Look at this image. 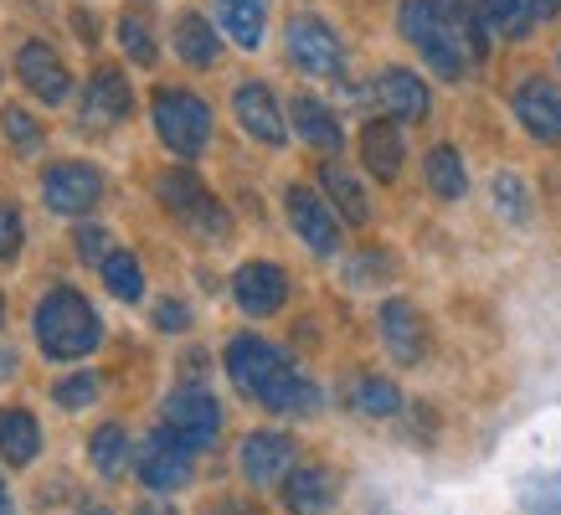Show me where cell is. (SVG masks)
<instances>
[{"instance_id": "6da1fadb", "label": "cell", "mask_w": 561, "mask_h": 515, "mask_svg": "<svg viewBox=\"0 0 561 515\" xmlns=\"http://www.w3.org/2000/svg\"><path fill=\"white\" fill-rule=\"evenodd\" d=\"M227 377L242 397H253L257 408L268 412H314L320 408V392L314 381L294 371V360L278 351V345L257 341V335H238L227 345Z\"/></svg>"}, {"instance_id": "7a4b0ae2", "label": "cell", "mask_w": 561, "mask_h": 515, "mask_svg": "<svg viewBox=\"0 0 561 515\" xmlns=\"http://www.w3.org/2000/svg\"><path fill=\"white\" fill-rule=\"evenodd\" d=\"M99 341H103L99 309L88 305L78 289H51L36 305V345L51 360H78L88 351H99Z\"/></svg>"}, {"instance_id": "1f68e13d", "label": "cell", "mask_w": 561, "mask_h": 515, "mask_svg": "<svg viewBox=\"0 0 561 515\" xmlns=\"http://www.w3.org/2000/svg\"><path fill=\"white\" fill-rule=\"evenodd\" d=\"M119 42H124V52L135 57L139 68H150V62H154V42H150V32H145V21H139V16H124L119 21Z\"/></svg>"}, {"instance_id": "484cf974", "label": "cell", "mask_w": 561, "mask_h": 515, "mask_svg": "<svg viewBox=\"0 0 561 515\" xmlns=\"http://www.w3.org/2000/svg\"><path fill=\"white\" fill-rule=\"evenodd\" d=\"M479 16L500 36H526L536 11H530V0H479Z\"/></svg>"}, {"instance_id": "9c48e42d", "label": "cell", "mask_w": 561, "mask_h": 515, "mask_svg": "<svg viewBox=\"0 0 561 515\" xmlns=\"http://www.w3.org/2000/svg\"><path fill=\"white\" fill-rule=\"evenodd\" d=\"M284 211H289L294 232H299V238L309 242V253L330 258L335 248H341V227H335L330 206H324L309 186H289V196H284Z\"/></svg>"}, {"instance_id": "d6986e66", "label": "cell", "mask_w": 561, "mask_h": 515, "mask_svg": "<svg viewBox=\"0 0 561 515\" xmlns=\"http://www.w3.org/2000/svg\"><path fill=\"white\" fill-rule=\"evenodd\" d=\"M360 160L376 181H397L402 171V135H397V119H371L360 129Z\"/></svg>"}, {"instance_id": "f35d334b", "label": "cell", "mask_w": 561, "mask_h": 515, "mask_svg": "<svg viewBox=\"0 0 561 515\" xmlns=\"http://www.w3.org/2000/svg\"><path fill=\"white\" fill-rule=\"evenodd\" d=\"M11 371H16V356H11V351H0V377H11Z\"/></svg>"}, {"instance_id": "8fae6325", "label": "cell", "mask_w": 561, "mask_h": 515, "mask_svg": "<svg viewBox=\"0 0 561 515\" xmlns=\"http://www.w3.org/2000/svg\"><path fill=\"white\" fill-rule=\"evenodd\" d=\"M515 114L541 145H561V88L551 78H526L515 88Z\"/></svg>"}, {"instance_id": "277c9868", "label": "cell", "mask_w": 561, "mask_h": 515, "mask_svg": "<svg viewBox=\"0 0 561 515\" xmlns=\"http://www.w3.org/2000/svg\"><path fill=\"white\" fill-rule=\"evenodd\" d=\"M191 454L196 448L181 438V433L160 428L150 433L135 454V469H139V484H150L154 495H171V490H186L191 484Z\"/></svg>"}, {"instance_id": "3957f363", "label": "cell", "mask_w": 561, "mask_h": 515, "mask_svg": "<svg viewBox=\"0 0 561 515\" xmlns=\"http://www.w3.org/2000/svg\"><path fill=\"white\" fill-rule=\"evenodd\" d=\"M150 119H154V135L165 139L171 154H181V160L202 154L206 139H211V108L196 93H186V88H154Z\"/></svg>"}, {"instance_id": "d590c367", "label": "cell", "mask_w": 561, "mask_h": 515, "mask_svg": "<svg viewBox=\"0 0 561 515\" xmlns=\"http://www.w3.org/2000/svg\"><path fill=\"white\" fill-rule=\"evenodd\" d=\"M21 238H26V227H21V211H16V206L0 202V263L21 253Z\"/></svg>"}, {"instance_id": "8d00e7d4", "label": "cell", "mask_w": 561, "mask_h": 515, "mask_svg": "<svg viewBox=\"0 0 561 515\" xmlns=\"http://www.w3.org/2000/svg\"><path fill=\"white\" fill-rule=\"evenodd\" d=\"M154 325H160V330H186L191 325L186 305H181V299H165V305L154 309Z\"/></svg>"}, {"instance_id": "b9f144b4", "label": "cell", "mask_w": 561, "mask_h": 515, "mask_svg": "<svg viewBox=\"0 0 561 515\" xmlns=\"http://www.w3.org/2000/svg\"><path fill=\"white\" fill-rule=\"evenodd\" d=\"M0 325H5V294H0Z\"/></svg>"}, {"instance_id": "83f0119b", "label": "cell", "mask_w": 561, "mask_h": 515, "mask_svg": "<svg viewBox=\"0 0 561 515\" xmlns=\"http://www.w3.org/2000/svg\"><path fill=\"white\" fill-rule=\"evenodd\" d=\"M88 454H93V464H99V474H124V464H129V438H124L119 423H103L99 433H93V444H88Z\"/></svg>"}, {"instance_id": "f1b7e54d", "label": "cell", "mask_w": 561, "mask_h": 515, "mask_svg": "<svg viewBox=\"0 0 561 515\" xmlns=\"http://www.w3.org/2000/svg\"><path fill=\"white\" fill-rule=\"evenodd\" d=\"M351 402H356V412H366V417H397V412H402V392H397L387 377H360Z\"/></svg>"}, {"instance_id": "7bdbcfd3", "label": "cell", "mask_w": 561, "mask_h": 515, "mask_svg": "<svg viewBox=\"0 0 561 515\" xmlns=\"http://www.w3.org/2000/svg\"><path fill=\"white\" fill-rule=\"evenodd\" d=\"M5 505H11V500H5V484H0V511H5Z\"/></svg>"}, {"instance_id": "7c38bea8", "label": "cell", "mask_w": 561, "mask_h": 515, "mask_svg": "<svg viewBox=\"0 0 561 515\" xmlns=\"http://www.w3.org/2000/svg\"><path fill=\"white\" fill-rule=\"evenodd\" d=\"M129 114H135V93H129V83H124V72L99 68L83 88V124H93V129H114V124H124Z\"/></svg>"}, {"instance_id": "9a60e30c", "label": "cell", "mask_w": 561, "mask_h": 515, "mask_svg": "<svg viewBox=\"0 0 561 515\" xmlns=\"http://www.w3.org/2000/svg\"><path fill=\"white\" fill-rule=\"evenodd\" d=\"M16 72H21V83L32 88L36 99H47V103H62L68 99V68H62V57L47 47V42H26V47L16 52Z\"/></svg>"}, {"instance_id": "30bf717a", "label": "cell", "mask_w": 561, "mask_h": 515, "mask_svg": "<svg viewBox=\"0 0 561 515\" xmlns=\"http://www.w3.org/2000/svg\"><path fill=\"white\" fill-rule=\"evenodd\" d=\"M232 294H238L242 314L263 320V314H278V309H284V299H289V278H284L278 263H242L238 278H232Z\"/></svg>"}, {"instance_id": "74e56055", "label": "cell", "mask_w": 561, "mask_h": 515, "mask_svg": "<svg viewBox=\"0 0 561 515\" xmlns=\"http://www.w3.org/2000/svg\"><path fill=\"white\" fill-rule=\"evenodd\" d=\"M530 11H536V21H551L561 11V0H530Z\"/></svg>"}, {"instance_id": "4fadbf2b", "label": "cell", "mask_w": 561, "mask_h": 515, "mask_svg": "<svg viewBox=\"0 0 561 515\" xmlns=\"http://www.w3.org/2000/svg\"><path fill=\"white\" fill-rule=\"evenodd\" d=\"M294 469V438L284 433H248L242 438V480L248 484H284Z\"/></svg>"}, {"instance_id": "836d02e7", "label": "cell", "mask_w": 561, "mask_h": 515, "mask_svg": "<svg viewBox=\"0 0 561 515\" xmlns=\"http://www.w3.org/2000/svg\"><path fill=\"white\" fill-rule=\"evenodd\" d=\"M72 248H78V258H83V263H99V268H103V258L114 253L103 227H78V232H72Z\"/></svg>"}, {"instance_id": "52a82bcc", "label": "cell", "mask_w": 561, "mask_h": 515, "mask_svg": "<svg viewBox=\"0 0 561 515\" xmlns=\"http://www.w3.org/2000/svg\"><path fill=\"white\" fill-rule=\"evenodd\" d=\"M165 428L181 433L191 448H211L221 433V408L217 397L202 392V387H181V392H171V402H165Z\"/></svg>"}, {"instance_id": "44dd1931", "label": "cell", "mask_w": 561, "mask_h": 515, "mask_svg": "<svg viewBox=\"0 0 561 515\" xmlns=\"http://www.w3.org/2000/svg\"><path fill=\"white\" fill-rule=\"evenodd\" d=\"M320 181H324V191H330V202H335V211H341L345 222H351V227H366V222H371V202H366L360 181L345 171L341 160H324V165H320Z\"/></svg>"}, {"instance_id": "ee69618b", "label": "cell", "mask_w": 561, "mask_h": 515, "mask_svg": "<svg viewBox=\"0 0 561 515\" xmlns=\"http://www.w3.org/2000/svg\"><path fill=\"white\" fill-rule=\"evenodd\" d=\"M83 515H108V511H99V505H93V511H83Z\"/></svg>"}, {"instance_id": "7402d4cb", "label": "cell", "mask_w": 561, "mask_h": 515, "mask_svg": "<svg viewBox=\"0 0 561 515\" xmlns=\"http://www.w3.org/2000/svg\"><path fill=\"white\" fill-rule=\"evenodd\" d=\"M36 444H42V428H36L32 412L0 408V459L5 464H32Z\"/></svg>"}, {"instance_id": "60d3db41", "label": "cell", "mask_w": 561, "mask_h": 515, "mask_svg": "<svg viewBox=\"0 0 561 515\" xmlns=\"http://www.w3.org/2000/svg\"><path fill=\"white\" fill-rule=\"evenodd\" d=\"M206 515H248L242 505H217V511H206Z\"/></svg>"}, {"instance_id": "2e32d148", "label": "cell", "mask_w": 561, "mask_h": 515, "mask_svg": "<svg viewBox=\"0 0 561 515\" xmlns=\"http://www.w3.org/2000/svg\"><path fill=\"white\" fill-rule=\"evenodd\" d=\"M376 103H381L387 119L417 124V119H427V83L408 68H387L376 78Z\"/></svg>"}, {"instance_id": "e0dca14e", "label": "cell", "mask_w": 561, "mask_h": 515, "mask_svg": "<svg viewBox=\"0 0 561 515\" xmlns=\"http://www.w3.org/2000/svg\"><path fill=\"white\" fill-rule=\"evenodd\" d=\"M335 495H341V484H335V474L324 464H305V469L294 464L289 480H284V505L294 515H324L335 505Z\"/></svg>"}, {"instance_id": "ba28073f", "label": "cell", "mask_w": 561, "mask_h": 515, "mask_svg": "<svg viewBox=\"0 0 561 515\" xmlns=\"http://www.w3.org/2000/svg\"><path fill=\"white\" fill-rule=\"evenodd\" d=\"M99 196H103V181H99V171H88V165H51V171L42 175V202H47L51 211H62V217L93 211Z\"/></svg>"}, {"instance_id": "d4e9b609", "label": "cell", "mask_w": 561, "mask_h": 515, "mask_svg": "<svg viewBox=\"0 0 561 515\" xmlns=\"http://www.w3.org/2000/svg\"><path fill=\"white\" fill-rule=\"evenodd\" d=\"M427 191H433L438 202H459L463 191H469V171H463V160L454 145L427 150Z\"/></svg>"}, {"instance_id": "5b68a950", "label": "cell", "mask_w": 561, "mask_h": 515, "mask_svg": "<svg viewBox=\"0 0 561 515\" xmlns=\"http://www.w3.org/2000/svg\"><path fill=\"white\" fill-rule=\"evenodd\" d=\"M160 202L171 206L175 217H186L191 227H202V232H206L211 242L227 238V211H221V206L211 202V191H206L191 171L160 175Z\"/></svg>"}, {"instance_id": "5bb4252c", "label": "cell", "mask_w": 561, "mask_h": 515, "mask_svg": "<svg viewBox=\"0 0 561 515\" xmlns=\"http://www.w3.org/2000/svg\"><path fill=\"white\" fill-rule=\"evenodd\" d=\"M381 341H387L391 360L402 366H417L427 351V330H423V314L408 305V299H387L381 305Z\"/></svg>"}, {"instance_id": "4dcf8cb0", "label": "cell", "mask_w": 561, "mask_h": 515, "mask_svg": "<svg viewBox=\"0 0 561 515\" xmlns=\"http://www.w3.org/2000/svg\"><path fill=\"white\" fill-rule=\"evenodd\" d=\"M0 129L11 135V145H16L21 154H36V145H42V129H36V119L26 108H5V114H0Z\"/></svg>"}, {"instance_id": "e575fe53", "label": "cell", "mask_w": 561, "mask_h": 515, "mask_svg": "<svg viewBox=\"0 0 561 515\" xmlns=\"http://www.w3.org/2000/svg\"><path fill=\"white\" fill-rule=\"evenodd\" d=\"M494 202H500V211H505V217H515V222L530 211V206H526V186H520L515 175H500V181H494Z\"/></svg>"}, {"instance_id": "603a6c76", "label": "cell", "mask_w": 561, "mask_h": 515, "mask_svg": "<svg viewBox=\"0 0 561 515\" xmlns=\"http://www.w3.org/2000/svg\"><path fill=\"white\" fill-rule=\"evenodd\" d=\"M175 52L186 57L191 68H211V62H217L221 42H217V32H211V21H206L202 11H186V16L175 21Z\"/></svg>"}, {"instance_id": "ab89813d", "label": "cell", "mask_w": 561, "mask_h": 515, "mask_svg": "<svg viewBox=\"0 0 561 515\" xmlns=\"http://www.w3.org/2000/svg\"><path fill=\"white\" fill-rule=\"evenodd\" d=\"M139 515H175L171 505H139Z\"/></svg>"}, {"instance_id": "f6af8a7d", "label": "cell", "mask_w": 561, "mask_h": 515, "mask_svg": "<svg viewBox=\"0 0 561 515\" xmlns=\"http://www.w3.org/2000/svg\"><path fill=\"white\" fill-rule=\"evenodd\" d=\"M0 515H11V505H5V511H0Z\"/></svg>"}, {"instance_id": "4316f807", "label": "cell", "mask_w": 561, "mask_h": 515, "mask_svg": "<svg viewBox=\"0 0 561 515\" xmlns=\"http://www.w3.org/2000/svg\"><path fill=\"white\" fill-rule=\"evenodd\" d=\"M103 284H108V294H114V299L135 305L139 294H145V274H139V258H135V253H108V258H103Z\"/></svg>"}, {"instance_id": "f546056e", "label": "cell", "mask_w": 561, "mask_h": 515, "mask_svg": "<svg viewBox=\"0 0 561 515\" xmlns=\"http://www.w3.org/2000/svg\"><path fill=\"white\" fill-rule=\"evenodd\" d=\"M520 505L530 515H561V474H530L520 484Z\"/></svg>"}, {"instance_id": "d6a6232c", "label": "cell", "mask_w": 561, "mask_h": 515, "mask_svg": "<svg viewBox=\"0 0 561 515\" xmlns=\"http://www.w3.org/2000/svg\"><path fill=\"white\" fill-rule=\"evenodd\" d=\"M57 402L68 412H78V408H88L93 397H99V377H88V371H78V377H68V381H57Z\"/></svg>"}, {"instance_id": "cb8c5ba5", "label": "cell", "mask_w": 561, "mask_h": 515, "mask_svg": "<svg viewBox=\"0 0 561 515\" xmlns=\"http://www.w3.org/2000/svg\"><path fill=\"white\" fill-rule=\"evenodd\" d=\"M221 5V32L238 47L253 52L263 42V21H268V0H217Z\"/></svg>"}, {"instance_id": "ffe728a7", "label": "cell", "mask_w": 561, "mask_h": 515, "mask_svg": "<svg viewBox=\"0 0 561 515\" xmlns=\"http://www.w3.org/2000/svg\"><path fill=\"white\" fill-rule=\"evenodd\" d=\"M289 114H294V129H299V139H305V145H314V150H324V154H341V139H345L341 135V119H335L320 99H305V93H299Z\"/></svg>"}, {"instance_id": "ac0fdd59", "label": "cell", "mask_w": 561, "mask_h": 515, "mask_svg": "<svg viewBox=\"0 0 561 515\" xmlns=\"http://www.w3.org/2000/svg\"><path fill=\"white\" fill-rule=\"evenodd\" d=\"M232 108H238V124L263 145H284V114H278V99H273L263 83H242L232 93Z\"/></svg>"}, {"instance_id": "8992f818", "label": "cell", "mask_w": 561, "mask_h": 515, "mask_svg": "<svg viewBox=\"0 0 561 515\" xmlns=\"http://www.w3.org/2000/svg\"><path fill=\"white\" fill-rule=\"evenodd\" d=\"M289 57L299 72H314V78H341L345 52L341 36L330 32L320 16H294L289 21Z\"/></svg>"}]
</instances>
